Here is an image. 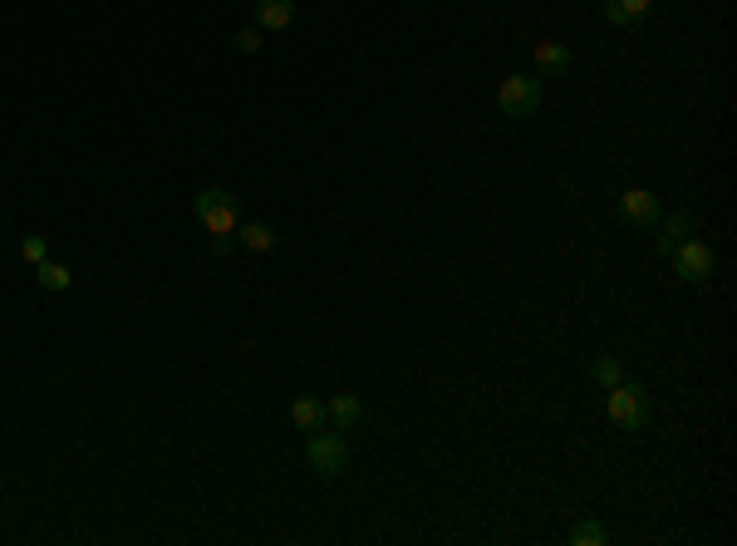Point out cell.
Listing matches in <instances>:
<instances>
[{"label":"cell","instance_id":"cell-1","mask_svg":"<svg viewBox=\"0 0 737 546\" xmlns=\"http://www.w3.org/2000/svg\"><path fill=\"white\" fill-rule=\"evenodd\" d=\"M605 394H610V399H605V414H610V424L624 428V433H639V428L654 419V399H649L644 384L620 379V384H610Z\"/></svg>","mask_w":737,"mask_h":546},{"label":"cell","instance_id":"cell-12","mask_svg":"<svg viewBox=\"0 0 737 546\" xmlns=\"http://www.w3.org/2000/svg\"><path fill=\"white\" fill-rule=\"evenodd\" d=\"M649 5H654V0H605V20H610V25H639V20H644V15H649Z\"/></svg>","mask_w":737,"mask_h":546},{"label":"cell","instance_id":"cell-15","mask_svg":"<svg viewBox=\"0 0 737 546\" xmlns=\"http://www.w3.org/2000/svg\"><path fill=\"white\" fill-rule=\"evenodd\" d=\"M590 379H595L600 389H610V384H620V379H624V364H620V355H595V360H590Z\"/></svg>","mask_w":737,"mask_h":546},{"label":"cell","instance_id":"cell-17","mask_svg":"<svg viewBox=\"0 0 737 546\" xmlns=\"http://www.w3.org/2000/svg\"><path fill=\"white\" fill-rule=\"evenodd\" d=\"M231 45H236L241 55H256V50H261V30H256V25H246V30H236V40H231Z\"/></svg>","mask_w":737,"mask_h":546},{"label":"cell","instance_id":"cell-8","mask_svg":"<svg viewBox=\"0 0 737 546\" xmlns=\"http://www.w3.org/2000/svg\"><path fill=\"white\" fill-rule=\"evenodd\" d=\"M295 20V0H256V30L261 35H281Z\"/></svg>","mask_w":737,"mask_h":546},{"label":"cell","instance_id":"cell-7","mask_svg":"<svg viewBox=\"0 0 737 546\" xmlns=\"http://www.w3.org/2000/svg\"><path fill=\"white\" fill-rule=\"evenodd\" d=\"M536 69H541V79H556V74H570V64H575V55H570L561 40H536Z\"/></svg>","mask_w":737,"mask_h":546},{"label":"cell","instance_id":"cell-3","mask_svg":"<svg viewBox=\"0 0 737 546\" xmlns=\"http://www.w3.org/2000/svg\"><path fill=\"white\" fill-rule=\"evenodd\" d=\"M541 99H546L541 74H507V79L497 84V109H502L507 119H531V114L541 109Z\"/></svg>","mask_w":737,"mask_h":546},{"label":"cell","instance_id":"cell-11","mask_svg":"<svg viewBox=\"0 0 737 546\" xmlns=\"http://www.w3.org/2000/svg\"><path fill=\"white\" fill-rule=\"evenodd\" d=\"M659 222H664V217H659ZM693 227H698V222H693V212H669V222H664V237H659V256H669V251H674V246L683 242V237H693Z\"/></svg>","mask_w":737,"mask_h":546},{"label":"cell","instance_id":"cell-6","mask_svg":"<svg viewBox=\"0 0 737 546\" xmlns=\"http://www.w3.org/2000/svg\"><path fill=\"white\" fill-rule=\"evenodd\" d=\"M664 217V202L649 192V187H629L620 197V222L624 227H659Z\"/></svg>","mask_w":737,"mask_h":546},{"label":"cell","instance_id":"cell-16","mask_svg":"<svg viewBox=\"0 0 737 546\" xmlns=\"http://www.w3.org/2000/svg\"><path fill=\"white\" fill-rule=\"evenodd\" d=\"M570 542L575 546H600L605 542V527H600V522H580V527H570Z\"/></svg>","mask_w":737,"mask_h":546},{"label":"cell","instance_id":"cell-4","mask_svg":"<svg viewBox=\"0 0 737 546\" xmlns=\"http://www.w3.org/2000/svg\"><path fill=\"white\" fill-rule=\"evenodd\" d=\"M192 212H197V222L212 232V242H217V237H236L241 212H236V197H231L227 187H207V192H197Z\"/></svg>","mask_w":737,"mask_h":546},{"label":"cell","instance_id":"cell-14","mask_svg":"<svg viewBox=\"0 0 737 546\" xmlns=\"http://www.w3.org/2000/svg\"><path fill=\"white\" fill-rule=\"evenodd\" d=\"M35 281H40L45 291H69V286H74V271H69L64 261H50V256H45V261L35 266Z\"/></svg>","mask_w":737,"mask_h":546},{"label":"cell","instance_id":"cell-2","mask_svg":"<svg viewBox=\"0 0 737 546\" xmlns=\"http://www.w3.org/2000/svg\"><path fill=\"white\" fill-rule=\"evenodd\" d=\"M305 463H310V473H315V478L335 483L344 468H349V438H344L340 428H335V433L315 428V433H310V443H305Z\"/></svg>","mask_w":737,"mask_h":546},{"label":"cell","instance_id":"cell-9","mask_svg":"<svg viewBox=\"0 0 737 546\" xmlns=\"http://www.w3.org/2000/svg\"><path fill=\"white\" fill-rule=\"evenodd\" d=\"M364 419V404H359V394H335L330 404H325V424L340 428V433H349V428Z\"/></svg>","mask_w":737,"mask_h":546},{"label":"cell","instance_id":"cell-13","mask_svg":"<svg viewBox=\"0 0 737 546\" xmlns=\"http://www.w3.org/2000/svg\"><path fill=\"white\" fill-rule=\"evenodd\" d=\"M236 242L246 246V251H271L281 237H276V227H266V222H236Z\"/></svg>","mask_w":737,"mask_h":546},{"label":"cell","instance_id":"cell-18","mask_svg":"<svg viewBox=\"0 0 737 546\" xmlns=\"http://www.w3.org/2000/svg\"><path fill=\"white\" fill-rule=\"evenodd\" d=\"M20 256H25L30 266H40V261L50 256V246H45V237H25V242H20Z\"/></svg>","mask_w":737,"mask_h":546},{"label":"cell","instance_id":"cell-10","mask_svg":"<svg viewBox=\"0 0 737 546\" xmlns=\"http://www.w3.org/2000/svg\"><path fill=\"white\" fill-rule=\"evenodd\" d=\"M290 424L300 428V433L325 428V404H320L315 394H295V399H290Z\"/></svg>","mask_w":737,"mask_h":546},{"label":"cell","instance_id":"cell-5","mask_svg":"<svg viewBox=\"0 0 737 546\" xmlns=\"http://www.w3.org/2000/svg\"><path fill=\"white\" fill-rule=\"evenodd\" d=\"M669 256H674V276H679V281H688V286H708V281H713V266H718V261H713V246L708 242L683 237Z\"/></svg>","mask_w":737,"mask_h":546}]
</instances>
